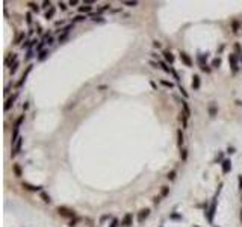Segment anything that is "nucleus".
I'll return each instance as SVG.
<instances>
[{"label": "nucleus", "instance_id": "bb28decb", "mask_svg": "<svg viewBox=\"0 0 242 227\" xmlns=\"http://www.w3.org/2000/svg\"><path fill=\"white\" fill-rule=\"evenodd\" d=\"M92 21H98V23H103V21H105V18H103V17H100V15H95V14H94V15H92Z\"/></svg>", "mask_w": 242, "mask_h": 227}, {"label": "nucleus", "instance_id": "4be33fe9", "mask_svg": "<svg viewBox=\"0 0 242 227\" xmlns=\"http://www.w3.org/2000/svg\"><path fill=\"white\" fill-rule=\"evenodd\" d=\"M24 36H26V35H24V32H20V33L15 36V41H14V44H20V43L23 41V39H24Z\"/></svg>", "mask_w": 242, "mask_h": 227}, {"label": "nucleus", "instance_id": "2f4dec72", "mask_svg": "<svg viewBox=\"0 0 242 227\" xmlns=\"http://www.w3.org/2000/svg\"><path fill=\"white\" fill-rule=\"evenodd\" d=\"M232 26H233V32H235V33H238V30H239V23H238V21H233V23H232Z\"/></svg>", "mask_w": 242, "mask_h": 227}, {"label": "nucleus", "instance_id": "6e6552de", "mask_svg": "<svg viewBox=\"0 0 242 227\" xmlns=\"http://www.w3.org/2000/svg\"><path fill=\"white\" fill-rule=\"evenodd\" d=\"M21 144H23V138L20 136V138L17 139V142L14 144V149H12V153H11L12 157H15V156L18 154V152H20V149H21Z\"/></svg>", "mask_w": 242, "mask_h": 227}, {"label": "nucleus", "instance_id": "49530a36", "mask_svg": "<svg viewBox=\"0 0 242 227\" xmlns=\"http://www.w3.org/2000/svg\"><path fill=\"white\" fill-rule=\"evenodd\" d=\"M239 189L242 191V174L239 176Z\"/></svg>", "mask_w": 242, "mask_h": 227}, {"label": "nucleus", "instance_id": "aec40b11", "mask_svg": "<svg viewBox=\"0 0 242 227\" xmlns=\"http://www.w3.org/2000/svg\"><path fill=\"white\" fill-rule=\"evenodd\" d=\"M182 106H183V111H185V115L186 117H191V111H189V106L185 100H182Z\"/></svg>", "mask_w": 242, "mask_h": 227}, {"label": "nucleus", "instance_id": "c756f323", "mask_svg": "<svg viewBox=\"0 0 242 227\" xmlns=\"http://www.w3.org/2000/svg\"><path fill=\"white\" fill-rule=\"evenodd\" d=\"M160 67H162V70H163L165 73H170V71H171V68H168V67H167V64H165V62H160Z\"/></svg>", "mask_w": 242, "mask_h": 227}, {"label": "nucleus", "instance_id": "864d4df0", "mask_svg": "<svg viewBox=\"0 0 242 227\" xmlns=\"http://www.w3.org/2000/svg\"><path fill=\"white\" fill-rule=\"evenodd\" d=\"M236 104H239V106H242V102H241V100H236Z\"/></svg>", "mask_w": 242, "mask_h": 227}, {"label": "nucleus", "instance_id": "37998d69", "mask_svg": "<svg viewBox=\"0 0 242 227\" xmlns=\"http://www.w3.org/2000/svg\"><path fill=\"white\" fill-rule=\"evenodd\" d=\"M218 161L222 164V161H224V159H222V153H220V154H218V157H216V162H218Z\"/></svg>", "mask_w": 242, "mask_h": 227}, {"label": "nucleus", "instance_id": "39448f33", "mask_svg": "<svg viewBox=\"0 0 242 227\" xmlns=\"http://www.w3.org/2000/svg\"><path fill=\"white\" fill-rule=\"evenodd\" d=\"M148 215H150V209L148 207H145V209H141L139 210V213H138V223H144L147 218H148Z\"/></svg>", "mask_w": 242, "mask_h": 227}, {"label": "nucleus", "instance_id": "5701e85b", "mask_svg": "<svg viewBox=\"0 0 242 227\" xmlns=\"http://www.w3.org/2000/svg\"><path fill=\"white\" fill-rule=\"evenodd\" d=\"M12 168H14L15 176H17V177H21V168H20V165H18V164H14V165H12Z\"/></svg>", "mask_w": 242, "mask_h": 227}, {"label": "nucleus", "instance_id": "f257e3e1", "mask_svg": "<svg viewBox=\"0 0 242 227\" xmlns=\"http://www.w3.org/2000/svg\"><path fill=\"white\" fill-rule=\"evenodd\" d=\"M216 195H218V194H216ZM216 195H215V198L212 200V203H210L209 209H207L206 213H204V217L207 218L209 223H213V217H215V212H216Z\"/></svg>", "mask_w": 242, "mask_h": 227}, {"label": "nucleus", "instance_id": "dca6fc26", "mask_svg": "<svg viewBox=\"0 0 242 227\" xmlns=\"http://www.w3.org/2000/svg\"><path fill=\"white\" fill-rule=\"evenodd\" d=\"M163 58H165V61H167L168 64H173V62H174V56H173V53H171V51H168V50H165V51H163Z\"/></svg>", "mask_w": 242, "mask_h": 227}, {"label": "nucleus", "instance_id": "a878e982", "mask_svg": "<svg viewBox=\"0 0 242 227\" xmlns=\"http://www.w3.org/2000/svg\"><path fill=\"white\" fill-rule=\"evenodd\" d=\"M180 157H182V161H186V159H188V150L182 149V152H180Z\"/></svg>", "mask_w": 242, "mask_h": 227}, {"label": "nucleus", "instance_id": "1a4fd4ad", "mask_svg": "<svg viewBox=\"0 0 242 227\" xmlns=\"http://www.w3.org/2000/svg\"><path fill=\"white\" fill-rule=\"evenodd\" d=\"M121 224H123L124 227H130V226L133 224V215H132V213H126L124 218H123V221H121Z\"/></svg>", "mask_w": 242, "mask_h": 227}, {"label": "nucleus", "instance_id": "b1692460", "mask_svg": "<svg viewBox=\"0 0 242 227\" xmlns=\"http://www.w3.org/2000/svg\"><path fill=\"white\" fill-rule=\"evenodd\" d=\"M47 56H48V51H47V50H43V51L40 53V56H38V61H44Z\"/></svg>", "mask_w": 242, "mask_h": 227}, {"label": "nucleus", "instance_id": "de8ad7c7", "mask_svg": "<svg viewBox=\"0 0 242 227\" xmlns=\"http://www.w3.org/2000/svg\"><path fill=\"white\" fill-rule=\"evenodd\" d=\"M180 91H182V94H183V97H188V92H186V91H185V89H183L182 86H180Z\"/></svg>", "mask_w": 242, "mask_h": 227}, {"label": "nucleus", "instance_id": "0eeeda50", "mask_svg": "<svg viewBox=\"0 0 242 227\" xmlns=\"http://www.w3.org/2000/svg\"><path fill=\"white\" fill-rule=\"evenodd\" d=\"M21 186L24 189H27V191H41L43 189L41 185H32V183H27V182H23Z\"/></svg>", "mask_w": 242, "mask_h": 227}, {"label": "nucleus", "instance_id": "ddd939ff", "mask_svg": "<svg viewBox=\"0 0 242 227\" xmlns=\"http://www.w3.org/2000/svg\"><path fill=\"white\" fill-rule=\"evenodd\" d=\"M207 58H209V53H198V56H197L198 64H200V65H206Z\"/></svg>", "mask_w": 242, "mask_h": 227}, {"label": "nucleus", "instance_id": "412c9836", "mask_svg": "<svg viewBox=\"0 0 242 227\" xmlns=\"http://www.w3.org/2000/svg\"><path fill=\"white\" fill-rule=\"evenodd\" d=\"M41 198H43V202H44V203H50V202H52L50 195H48L47 192H44V191H41Z\"/></svg>", "mask_w": 242, "mask_h": 227}, {"label": "nucleus", "instance_id": "473e14b6", "mask_svg": "<svg viewBox=\"0 0 242 227\" xmlns=\"http://www.w3.org/2000/svg\"><path fill=\"white\" fill-rule=\"evenodd\" d=\"M29 6H30V9H32V11H35V12L40 11V8H38V5H36V3H32V2H30V3H29Z\"/></svg>", "mask_w": 242, "mask_h": 227}, {"label": "nucleus", "instance_id": "58836bf2", "mask_svg": "<svg viewBox=\"0 0 242 227\" xmlns=\"http://www.w3.org/2000/svg\"><path fill=\"white\" fill-rule=\"evenodd\" d=\"M43 8H52V3H50V0H48V2H47V0H46V2H43Z\"/></svg>", "mask_w": 242, "mask_h": 227}, {"label": "nucleus", "instance_id": "9b49d317", "mask_svg": "<svg viewBox=\"0 0 242 227\" xmlns=\"http://www.w3.org/2000/svg\"><path fill=\"white\" fill-rule=\"evenodd\" d=\"M32 67H33V65H29V67H27V68H26V71H24V73H23V76H21V81H20L18 83H17V86H21V85H23L24 82H26V79H27V76H29V73L32 71Z\"/></svg>", "mask_w": 242, "mask_h": 227}, {"label": "nucleus", "instance_id": "c85d7f7f", "mask_svg": "<svg viewBox=\"0 0 242 227\" xmlns=\"http://www.w3.org/2000/svg\"><path fill=\"white\" fill-rule=\"evenodd\" d=\"M235 50H236V55H238V56H239V55H242V49H241L239 43H236V44H235Z\"/></svg>", "mask_w": 242, "mask_h": 227}, {"label": "nucleus", "instance_id": "20e7f679", "mask_svg": "<svg viewBox=\"0 0 242 227\" xmlns=\"http://www.w3.org/2000/svg\"><path fill=\"white\" fill-rule=\"evenodd\" d=\"M228 64H230L233 73H236V71H238V55H236V53L228 55Z\"/></svg>", "mask_w": 242, "mask_h": 227}, {"label": "nucleus", "instance_id": "5fc2aeb1", "mask_svg": "<svg viewBox=\"0 0 242 227\" xmlns=\"http://www.w3.org/2000/svg\"><path fill=\"white\" fill-rule=\"evenodd\" d=\"M241 221H242V209H241Z\"/></svg>", "mask_w": 242, "mask_h": 227}, {"label": "nucleus", "instance_id": "9d476101", "mask_svg": "<svg viewBox=\"0 0 242 227\" xmlns=\"http://www.w3.org/2000/svg\"><path fill=\"white\" fill-rule=\"evenodd\" d=\"M180 59H182V62H183L186 67H192V59L189 58V55H188V53L182 51V53H180Z\"/></svg>", "mask_w": 242, "mask_h": 227}, {"label": "nucleus", "instance_id": "8fccbe9b", "mask_svg": "<svg viewBox=\"0 0 242 227\" xmlns=\"http://www.w3.org/2000/svg\"><path fill=\"white\" fill-rule=\"evenodd\" d=\"M227 152L232 154V153H235V149H233V147H228V149H227Z\"/></svg>", "mask_w": 242, "mask_h": 227}, {"label": "nucleus", "instance_id": "09e8293b", "mask_svg": "<svg viewBox=\"0 0 242 227\" xmlns=\"http://www.w3.org/2000/svg\"><path fill=\"white\" fill-rule=\"evenodd\" d=\"M32 56H33V55H32V50H29V51H27V56H26V59H30Z\"/></svg>", "mask_w": 242, "mask_h": 227}, {"label": "nucleus", "instance_id": "7ed1b4c3", "mask_svg": "<svg viewBox=\"0 0 242 227\" xmlns=\"http://www.w3.org/2000/svg\"><path fill=\"white\" fill-rule=\"evenodd\" d=\"M23 120H24V115L18 117V118H17V121H15V124H14V133H12V144H15L17 139L20 138V136H18V130H20V126H21V123H23Z\"/></svg>", "mask_w": 242, "mask_h": 227}, {"label": "nucleus", "instance_id": "a19ab883", "mask_svg": "<svg viewBox=\"0 0 242 227\" xmlns=\"http://www.w3.org/2000/svg\"><path fill=\"white\" fill-rule=\"evenodd\" d=\"M117 226H118V220H115V218H113V220H112V224H111L109 227H117Z\"/></svg>", "mask_w": 242, "mask_h": 227}, {"label": "nucleus", "instance_id": "ea45409f", "mask_svg": "<svg viewBox=\"0 0 242 227\" xmlns=\"http://www.w3.org/2000/svg\"><path fill=\"white\" fill-rule=\"evenodd\" d=\"M109 6H111V5H108V3H106V5H103V6H101V8L98 9V12H103V11H106V9H109Z\"/></svg>", "mask_w": 242, "mask_h": 227}, {"label": "nucleus", "instance_id": "4c0bfd02", "mask_svg": "<svg viewBox=\"0 0 242 227\" xmlns=\"http://www.w3.org/2000/svg\"><path fill=\"white\" fill-rule=\"evenodd\" d=\"M17 67H18V62H15L14 65H12V67H11V73H12V74H14V73L17 71Z\"/></svg>", "mask_w": 242, "mask_h": 227}, {"label": "nucleus", "instance_id": "f704fd0d", "mask_svg": "<svg viewBox=\"0 0 242 227\" xmlns=\"http://www.w3.org/2000/svg\"><path fill=\"white\" fill-rule=\"evenodd\" d=\"M160 83H162L163 86H167V88H173V83H171V82H167V81H160Z\"/></svg>", "mask_w": 242, "mask_h": 227}, {"label": "nucleus", "instance_id": "6e6d98bb", "mask_svg": "<svg viewBox=\"0 0 242 227\" xmlns=\"http://www.w3.org/2000/svg\"><path fill=\"white\" fill-rule=\"evenodd\" d=\"M241 200H242V197H241Z\"/></svg>", "mask_w": 242, "mask_h": 227}, {"label": "nucleus", "instance_id": "f8f14e48", "mask_svg": "<svg viewBox=\"0 0 242 227\" xmlns=\"http://www.w3.org/2000/svg\"><path fill=\"white\" fill-rule=\"evenodd\" d=\"M192 89H200V85H201V82H200V76L198 74H194L192 76Z\"/></svg>", "mask_w": 242, "mask_h": 227}, {"label": "nucleus", "instance_id": "cd10ccee", "mask_svg": "<svg viewBox=\"0 0 242 227\" xmlns=\"http://www.w3.org/2000/svg\"><path fill=\"white\" fill-rule=\"evenodd\" d=\"M167 177H168V180H171V182H173V180L176 179V171H174V170H173V171H170Z\"/></svg>", "mask_w": 242, "mask_h": 227}, {"label": "nucleus", "instance_id": "6ab92c4d", "mask_svg": "<svg viewBox=\"0 0 242 227\" xmlns=\"http://www.w3.org/2000/svg\"><path fill=\"white\" fill-rule=\"evenodd\" d=\"M92 11V6H90V5H83V6H80L79 8V12H82V14H86V12H91Z\"/></svg>", "mask_w": 242, "mask_h": 227}, {"label": "nucleus", "instance_id": "7c9ffc66", "mask_svg": "<svg viewBox=\"0 0 242 227\" xmlns=\"http://www.w3.org/2000/svg\"><path fill=\"white\" fill-rule=\"evenodd\" d=\"M168 192H170V188H168V186H163V188H162V197H167Z\"/></svg>", "mask_w": 242, "mask_h": 227}, {"label": "nucleus", "instance_id": "393cba45", "mask_svg": "<svg viewBox=\"0 0 242 227\" xmlns=\"http://www.w3.org/2000/svg\"><path fill=\"white\" fill-rule=\"evenodd\" d=\"M220 65H221V59H220V58H215V59L212 61V67H213V68H218Z\"/></svg>", "mask_w": 242, "mask_h": 227}, {"label": "nucleus", "instance_id": "c9c22d12", "mask_svg": "<svg viewBox=\"0 0 242 227\" xmlns=\"http://www.w3.org/2000/svg\"><path fill=\"white\" fill-rule=\"evenodd\" d=\"M85 18H86L85 15H77V17H76V18H74V21H76V23H79V21H83Z\"/></svg>", "mask_w": 242, "mask_h": 227}, {"label": "nucleus", "instance_id": "f3484780", "mask_svg": "<svg viewBox=\"0 0 242 227\" xmlns=\"http://www.w3.org/2000/svg\"><path fill=\"white\" fill-rule=\"evenodd\" d=\"M216 112H218V109H216L215 103H210V104H209V115H210V117H215Z\"/></svg>", "mask_w": 242, "mask_h": 227}, {"label": "nucleus", "instance_id": "3c124183", "mask_svg": "<svg viewBox=\"0 0 242 227\" xmlns=\"http://www.w3.org/2000/svg\"><path fill=\"white\" fill-rule=\"evenodd\" d=\"M153 46H155L156 49H159V47H160V43H159V41H155V43H153Z\"/></svg>", "mask_w": 242, "mask_h": 227}, {"label": "nucleus", "instance_id": "72a5a7b5", "mask_svg": "<svg viewBox=\"0 0 242 227\" xmlns=\"http://www.w3.org/2000/svg\"><path fill=\"white\" fill-rule=\"evenodd\" d=\"M123 5H126V6H138V2H123Z\"/></svg>", "mask_w": 242, "mask_h": 227}, {"label": "nucleus", "instance_id": "4d7b16f0", "mask_svg": "<svg viewBox=\"0 0 242 227\" xmlns=\"http://www.w3.org/2000/svg\"><path fill=\"white\" fill-rule=\"evenodd\" d=\"M216 227H218V226H216Z\"/></svg>", "mask_w": 242, "mask_h": 227}, {"label": "nucleus", "instance_id": "4468645a", "mask_svg": "<svg viewBox=\"0 0 242 227\" xmlns=\"http://www.w3.org/2000/svg\"><path fill=\"white\" fill-rule=\"evenodd\" d=\"M15 100H17V94H14L12 97H9V99L6 100V103H5V111H9V109H11V106L14 104Z\"/></svg>", "mask_w": 242, "mask_h": 227}, {"label": "nucleus", "instance_id": "79ce46f5", "mask_svg": "<svg viewBox=\"0 0 242 227\" xmlns=\"http://www.w3.org/2000/svg\"><path fill=\"white\" fill-rule=\"evenodd\" d=\"M59 6H61L62 11H65V9H67V3H64V2H59Z\"/></svg>", "mask_w": 242, "mask_h": 227}, {"label": "nucleus", "instance_id": "f03ea898", "mask_svg": "<svg viewBox=\"0 0 242 227\" xmlns=\"http://www.w3.org/2000/svg\"><path fill=\"white\" fill-rule=\"evenodd\" d=\"M58 213L61 217H65V218H73L74 217V210L71 207H67V206H58Z\"/></svg>", "mask_w": 242, "mask_h": 227}, {"label": "nucleus", "instance_id": "2eb2a0df", "mask_svg": "<svg viewBox=\"0 0 242 227\" xmlns=\"http://www.w3.org/2000/svg\"><path fill=\"white\" fill-rule=\"evenodd\" d=\"M183 142H185V136H183V132L179 129L177 130V145L179 147H182L183 145Z\"/></svg>", "mask_w": 242, "mask_h": 227}, {"label": "nucleus", "instance_id": "a211bd4d", "mask_svg": "<svg viewBox=\"0 0 242 227\" xmlns=\"http://www.w3.org/2000/svg\"><path fill=\"white\" fill-rule=\"evenodd\" d=\"M55 12H56V9H55V6H52V8H50V9L46 12V18H47V20H50V18H52V17L55 15Z\"/></svg>", "mask_w": 242, "mask_h": 227}, {"label": "nucleus", "instance_id": "c03bdc74", "mask_svg": "<svg viewBox=\"0 0 242 227\" xmlns=\"http://www.w3.org/2000/svg\"><path fill=\"white\" fill-rule=\"evenodd\" d=\"M77 3H79V2H77V0H71V2H70L68 5H70V6H76V5H77Z\"/></svg>", "mask_w": 242, "mask_h": 227}, {"label": "nucleus", "instance_id": "603ef678", "mask_svg": "<svg viewBox=\"0 0 242 227\" xmlns=\"http://www.w3.org/2000/svg\"><path fill=\"white\" fill-rule=\"evenodd\" d=\"M55 24H56V26H62V24H64V21H56Z\"/></svg>", "mask_w": 242, "mask_h": 227}, {"label": "nucleus", "instance_id": "e433bc0d", "mask_svg": "<svg viewBox=\"0 0 242 227\" xmlns=\"http://www.w3.org/2000/svg\"><path fill=\"white\" fill-rule=\"evenodd\" d=\"M26 21H27V24L32 23V14H30V12H27V14H26Z\"/></svg>", "mask_w": 242, "mask_h": 227}, {"label": "nucleus", "instance_id": "a18cd8bd", "mask_svg": "<svg viewBox=\"0 0 242 227\" xmlns=\"http://www.w3.org/2000/svg\"><path fill=\"white\" fill-rule=\"evenodd\" d=\"M44 44H46V43H40V44H38V47H36V50H41V49L44 47ZM41 51H43V50H41Z\"/></svg>", "mask_w": 242, "mask_h": 227}, {"label": "nucleus", "instance_id": "423d86ee", "mask_svg": "<svg viewBox=\"0 0 242 227\" xmlns=\"http://www.w3.org/2000/svg\"><path fill=\"white\" fill-rule=\"evenodd\" d=\"M221 170H222V174H228L232 171V161L230 159H224L222 164H221Z\"/></svg>", "mask_w": 242, "mask_h": 227}]
</instances>
